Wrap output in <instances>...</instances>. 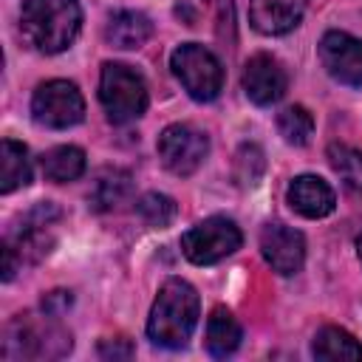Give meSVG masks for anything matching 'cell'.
I'll use <instances>...</instances> for the list:
<instances>
[{
  "label": "cell",
  "mask_w": 362,
  "mask_h": 362,
  "mask_svg": "<svg viewBox=\"0 0 362 362\" xmlns=\"http://www.w3.org/2000/svg\"><path fill=\"white\" fill-rule=\"evenodd\" d=\"M260 255L272 266V272L291 277L305 263V238L300 229L286 223H266L260 232Z\"/></svg>",
  "instance_id": "obj_11"
},
{
  "label": "cell",
  "mask_w": 362,
  "mask_h": 362,
  "mask_svg": "<svg viewBox=\"0 0 362 362\" xmlns=\"http://www.w3.org/2000/svg\"><path fill=\"white\" fill-rule=\"evenodd\" d=\"M136 212L141 215L144 223L161 229V226H167V223L175 221L178 206H175V201H173L170 195H164V192H144V195L136 201Z\"/></svg>",
  "instance_id": "obj_23"
},
{
  "label": "cell",
  "mask_w": 362,
  "mask_h": 362,
  "mask_svg": "<svg viewBox=\"0 0 362 362\" xmlns=\"http://www.w3.org/2000/svg\"><path fill=\"white\" fill-rule=\"evenodd\" d=\"M311 354H314V359H325V362L362 359V342L351 331H345L339 325H322L314 334Z\"/></svg>",
  "instance_id": "obj_17"
},
{
  "label": "cell",
  "mask_w": 362,
  "mask_h": 362,
  "mask_svg": "<svg viewBox=\"0 0 362 362\" xmlns=\"http://www.w3.org/2000/svg\"><path fill=\"white\" fill-rule=\"evenodd\" d=\"M240 339H243V331H240V322L232 317V311L223 305L212 308V314L206 317V351L215 359H223L238 351Z\"/></svg>",
  "instance_id": "obj_16"
},
{
  "label": "cell",
  "mask_w": 362,
  "mask_h": 362,
  "mask_svg": "<svg viewBox=\"0 0 362 362\" xmlns=\"http://www.w3.org/2000/svg\"><path fill=\"white\" fill-rule=\"evenodd\" d=\"M99 102L113 124H130L147 110V82L124 62H105L99 74Z\"/></svg>",
  "instance_id": "obj_5"
},
{
  "label": "cell",
  "mask_w": 362,
  "mask_h": 362,
  "mask_svg": "<svg viewBox=\"0 0 362 362\" xmlns=\"http://www.w3.org/2000/svg\"><path fill=\"white\" fill-rule=\"evenodd\" d=\"M28 184H31V161H28L25 144L14 139H3L0 141V192L8 195Z\"/></svg>",
  "instance_id": "obj_18"
},
{
  "label": "cell",
  "mask_w": 362,
  "mask_h": 362,
  "mask_svg": "<svg viewBox=\"0 0 362 362\" xmlns=\"http://www.w3.org/2000/svg\"><path fill=\"white\" fill-rule=\"evenodd\" d=\"M65 305H71V294H68V291H51V294L42 300V308H45V314H51V317H57Z\"/></svg>",
  "instance_id": "obj_27"
},
{
  "label": "cell",
  "mask_w": 362,
  "mask_h": 362,
  "mask_svg": "<svg viewBox=\"0 0 362 362\" xmlns=\"http://www.w3.org/2000/svg\"><path fill=\"white\" fill-rule=\"evenodd\" d=\"M42 175L54 184H65V181H76L85 173V150L76 144H59L51 147L42 158H40Z\"/></svg>",
  "instance_id": "obj_19"
},
{
  "label": "cell",
  "mask_w": 362,
  "mask_h": 362,
  "mask_svg": "<svg viewBox=\"0 0 362 362\" xmlns=\"http://www.w3.org/2000/svg\"><path fill=\"white\" fill-rule=\"evenodd\" d=\"M320 59L339 85L362 88V40L348 31H325L320 40Z\"/></svg>",
  "instance_id": "obj_10"
},
{
  "label": "cell",
  "mask_w": 362,
  "mask_h": 362,
  "mask_svg": "<svg viewBox=\"0 0 362 362\" xmlns=\"http://www.w3.org/2000/svg\"><path fill=\"white\" fill-rule=\"evenodd\" d=\"M266 170V158H263V150L257 144H243L235 156V178L240 187H255L260 181Z\"/></svg>",
  "instance_id": "obj_24"
},
{
  "label": "cell",
  "mask_w": 362,
  "mask_h": 362,
  "mask_svg": "<svg viewBox=\"0 0 362 362\" xmlns=\"http://www.w3.org/2000/svg\"><path fill=\"white\" fill-rule=\"evenodd\" d=\"M286 201L297 215L311 218V221L331 215L337 206V195H334L331 184L322 181L320 175H311V173L291 178V184L286 189Z\"/></svg>",
  "instance_id": "obj_13"
},
{
  "label": "cell",
  "mask_w": 362,
  "mask_h": 362,
  "mask_svg": "<svg viewBox=\"0 0 362 362\" xmlns=\"http://www.w3.org/2000/svg\"><path fill=\"white\" fill-rule=\"evenodd\" d=\"M209 6L215 8V20L221 25V37L235 40V0H209Z\"/></svg>",
  "instance_id": "obj_25"
},
{
  "label": "cell",
  "mask_w": 362,
  "mask_h": 362,
  "mask_svg": "<svg viewBox=\"0 0 362 362\" xmlns=\"http://www.w3.org/2000/svg\"><path fill=\"white\" fill-rule=\"evenodd\" d=\"M57 221H59V209L51 201H42L31 212L23 215L20 226L3 240V280L6 283L25 263H40L51 252V246H54L51 226Z\"/></svg>",
  "instance_id": "obj_4"
},
{
  "label": "cell",
  "mask_w": 362,
  "mask_h": 362,
  "mask_svg": "<svg viewBox=\"0 0 362 362\" xmlns=\"http://www.w3.org/2000/svg\"><path fill=\"white\" fill-rule=\"evenodd\" d=\"M71 334L51 314H20L3 331V359H59L71 351Z\"/></svg>",
  "instance_id": "obj_3"
},
{
  "label": "cell",
  "mask_w": 362,
  "mask_h": 362,
  "mask_svg": "<svg viewBox=\"0 0 362 362\" xmlns=\"http://www.w3.org/2000/svg\"><path fill=\"white\" fill-rule=\"evenodd\" d=\"M170 68L195 102L218 99V93L223 88V68H221V59L209 48H204L198 42H184L173 51Z\"/></svg>",
  "instance_id": "obj_6"
},
{
  "label": "cell",
  "mask_w": 362,
  "mask_h": 362,
  "mask_svg": "<svg viewBox=\"0 0 362 362\" xmlns=\"http://www.w3.org/2000/svg\"><path fill=\"white\" fill-rule=\"evenodd\" d=\"M356 252H359V260H362V235L356 238Z\"/></svg>",
  "instance_id": "obj_28"
},
{
  "label": "cell",
  "mask_w": 362,
  "mask_h": 362,
  "mask_svg": "<svg viewBox=\"0 0 362 362\" xmlns=\"http://www.w3.org/2000/svg\"><path fill=\"white\" fill-rule=\"evenodd\" d=\"M82 28L79 0H25L20 11V31L40 54L65 51Z\"/></svg>",
  "instance_id": "obj_2"
},
{
  "label": "cell",
  "mask_w": 362,
  "mask_h": 362,
  "mask_svg": "<svg viewBox=\"0 0 362 362\" xmlns=\"http://www.w3.org/2000/svg\"><path fill=\"white\" fill-rule=\"evenodd\" d=\"M153 37V23L147 14L141 11H133V8H122V11H113L107 25H105V40L116 48H124V51H133V48H141L147 40Z\"/></svg>",
  "instance_id": "obj_15"
},
{
  "label": "cell",
  "mask_w": 362,
  "mask_h": 362,
  "mask_svg": "<svg viewBox=\"0 0 362 362\" xmlns=\"http://www.w3.org/2000/svg\"><path fill=\"white\" fill-rule=\"evenodd\" d=\"M209 153V139L204 130L187 122L167 124L158 136V158L173 175H192Z\"/></svg>",
  "instance_id": "obj_9"
},
{
  "label": "cell",
  "mask_w": 362,
  "mask_h": 362,
  "mask_svg": "<svg viewBox=\"0 0 362 362\" xmlns=\"http://www.w3.org/2000/svg\"><path fill=\"white\" fill-rule=\"evenodd\" d=\"M243 243V232L232 218L212 215L201 223L189 226L181 235V252L195 266H212L229 255H235Z\"/></svg>",
  "instance_id": "obj_7"
},
{
  "label": "cell",
  "mask_w": 362,
  "mask_h": 362,
  "mask_svg": "<svg viewBox=\"0 0 362 362\" xmlns=\"http://www.w3.org/2000/svg\"><path fill=\"white\" fill-rule=\"evenodd\" d=\"M305 8L308 0H249V23L257 34L280 37L300 23Z\"/></svg>",
  "instance_id": "obj_14"
},
{
  "label": "cell",
  "mask_w": 362,
  "mask_h": 362,
  "mask_svg": "<svg viewBox=\"0 0 362 362\" xmlns=\"http://www.w3.org/2000/svg\"><path fill=\"white\" fill-rule=\"evenodd\" d=\"M328 161H331L334 173L342 178V184L351 192L362 195V150L334 141V144H328Z\"/></svg>",
  "instance_id": "obj_21"
},
{
  "label": "cell",
  "mask_w": 362,
  "mask_h": 362,
  "mask_svg": "<svg viewBox=\"0 0 362 362\" xmlns=\"http://www.w3.org/2000/svg\"><path fill=\"white\" fill-rule=\"evenodd\" d=\"M201 300L192 283L181 277H167L158 288L150 317H147V337L161 348H184L198 325Z\"/></svg>",
  "instance_id": "obj_1"
},
{
  "label": "cell",
  "mask_w": 362,
  "mask_h": 362,
  "mask_svg": "<svg viewBox=\"0 0 362 362\" xmlns=\"http://www.w3.org/2000/svg\"><path fill=\"white\" fill-rule=\"evenodd\" d=\"M127 195H130V173L119 167H107L96 175L88 201L96 212H107V209H116Z\"/></svg>",
  "instance_id": "obj_20"
},
{
  "label": "cell",
  "mask_w": 362,
  "mask_h": 362,
  "mask_svg": "<svg viewBox=\"0 0 362 362\" xmlns=\"http://www.w3.org/2000/svg\"><path fill=\"white\" fill-rule=\"evenodd\" d=\"M31 116L42 127L65 130L85 119V99L74 82L48 79L42 85H37V90L31 96Z\"/></svg>",
  "instance_id": "obj_8"
},
{
  "label": "cell",
  "mask_w": 362,
  "mask_h": 362,
  "mask_svg": "<svg viewBox=\"0 0 362 362\" xmlns=\"http://www.w3.org/2000/svg\"><path fill=\"white\" fill-rule=\"evenodd\" d=\"M99 356L102 359H130L133 356V345L127 339H105L99 345Z\"/></svg>",
  "instance_id": "obj_26"
},
{
  "label": "cell",
  "mask_w": 362,
  "mask_h": 362,
  "mask_svg": "<svg viewBox=\"0 0 362 362\" xmlns=\"http://www.w3.org/2000/svg\"><path fill=\"white\" fill-rule=\"evenodd\" d=\"M240 85H243V93L255 105L266 107V105H274L286 96L288 76H286V68L272 54H255L243 65Z\"/></svg>",
  "instance_id": "obj_12"
},
{
  "label": "cell",
  "mask_w": 362,
  "mask_h": 362,
  "mask_svg": "<svg viewBox=\"0 0 362 362\" xmlns=\"http://www.w3.org/2000/svg\"><path fill=\"white\" fill-rule=\"evenodd\" d=\"M277 130L288 144L303 147L314 136V116L303 105H288L277 113Z\"/></svg>",
  "instance_id": "obj_22"
}]
</instances>
